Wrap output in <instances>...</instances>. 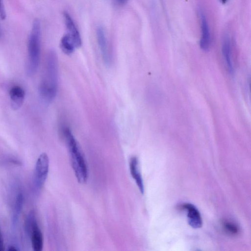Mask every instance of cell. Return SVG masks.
<instances>
[{
	"label": "cell",
	"mask_w": 251,
	"mask_h": 251,
	"mask_svg": "<svg viewBox=\"0 0 251 251\" xmlns=\"http://www.w3.org/2000/svg\"><path fill=\"white\" fill-rule=\"evenodd\" d=\"M4 250V246L3 237L0 229V251H3Z\"/></svg>",
	"instance_id": "17"
},
{
	"label": "cell",
	"mask_w": 251,
	"mask_h": 251,
	"mask_svg": "<svg viewBox=\"0 0 251 251\" xmlns=\"http://www.w3.org/2000/svg\"><path fill=\"white\" fill-rule=\"evenodd\" d=\"M63 16L65 24L68 33L74 40L76 48H79L82 44L80 33L70 14L67 11H64Z\"/></svg>",
	"instance_id": "8"
},
{
	"label": "cell",
	"mask_w": 251,
	"mask_h": 251,
	"mask_svg": "<svg viewBox=\"0 0 251 251\" xmlns=\"http://www.w3.org/2000/svg\"><path fill=\"white\" fill-rule=\"evenodd\" d=\"M41 26L39 19L33 22L28 39L27 73L32 76L36 73L40 62L41 54Z\"/></svg>",
	"instance_id": "3"
},
{
	"label": "cell",
	"mask_w": 251,
	"mask_h": 251,
	"mask_svg": "<svg viewBox=\"0 0 251 251\" xmlns=\"http://www.w3.org/2000/svg\"><path fill=\"white\" fill-rule=\"evenodd\" d=\"M49 169V158L46 153L38 157L34 173V184L36 188L41 189L47 179Z\"/></svg>",
	"instance_id": "5"
},
{
	"label": "cell",
	"mask_w": 251,
	"mask_h": 251,
	"mask_svg": "<svg viewBox=\"0 0 251 251\" xmlns=\"http://www.w3.org/2000/svg\"><path fill=\"white\" fill-rule=\"evenodd\" d=\"M199 17L201 29L200 46L202 50L206 51L209 50L211 43L210 27L206 17L201 10L199 11Z\"/></svg>",
	"instance_id": "6"
},
{
	"label": "cell",
	"mask_w": 251,
	"mask_h": 251,
	"mask_svg": "<svg viewBox=\"0 0 251 251\" xmlns=\"http://www.w3.org/2000/svg\"><path fill=\"white\" fill-rule=\"evenodd\" d=\"M62 133L69 151L70 160L75 177L80 183L88 178V168L83 152L69 128L65 127Z\"/></svg>",
	"instance_id": "2"
},
{
	"label": "cell",
	"mask_w": 251,
	"mask_h": 251,
	"mask_svg": "<svg viewBox=\"0 0 251 251\" xmlns=\"http://www.w3.org/2000/svg\"><path fill=\"white\" fill-rule=\"evenodd\" d=\"M60 47L62 51L67 55L73 53L77 49L74 40L67 33L61 38Z\"/></svg>",
	"instance_id": "13"
},
{
	"label": "cell",
	"mask_w": 251,
	"mask_h": 251,
	"mask_svg": "<svg viewBox=\"0 0 251 251\" xmlns=\"http://www.w3.org/2000/svg\"><path fill=\"white\" fill-rule=\"evenodd\" d=\"M222 51L228 71L230 73H233V66L231 58V41L228 34H225L223 37Z\"/></svg>",
	"instance_id": "12"
},
{
	"label": "cell",
	"mask_w": 251,
	"mask_h": 251,
	"mask_svg": "<svg viewBox=\"0 0 251 251\" xmlns=\"http://www.w3.org/2000/svg\"><path fill=\"white\" fill-rule=\"evenodd\" d=\"M97 38L104 63L106 65L110 64V56L107 45V38L104 28L101 26L97 27L96 30Z\"/></svg>",
	"instance_id": "9"
},
{
	"label": "cell",
	"mask_w": 251,
	"mask_h": 251,
	"mask_svg": "<svg viewBox=\"0 0 251 251\" xmlns=\"http://www.w3.org/2000/svg\"><path fill=\"white\" fill-rule=\"evenodd\" d=\"M180 208L187 211L188 223L191 227L194 228L201 227L202 221L201 214L194 205L191 203H184Z\"/></svg>",
	"instance_id": "7"
},
{
	"label": "cell",
	"mask_w": 251,
	"mask_h": 251,
	"mask_svg": "<svg viewBox=\"0 0 251 251\" xmlns=\"http://www.w3.org/2000/svg\"><path fill=\"white\" fill-rule=\"evenodd\" d=\"M227 0H221V2L224 4L226 2Z\"/></svg>",
	"instance_id": "20"
},
{
	"label": "cell",
	"mask_w": 251,
	"mask_h": 251,
	"mask_svg": "<svg viewBox=\"0 0 251 251\" xmlns=\"http://www.w3.org/2000/svg\"><path fill=\"white\" fill-rule=\"evenodd\" d=\"M222 225L225 230L228 234L234 235L239 233V228L234 223L225 220L222 222Z\"/></svg>",
	"instance_id": "15"
},
{
	"label": "cell",
	"mask_w": 251,
	"mask_h": 251,
	"mask_svg": "<svg viewBox=\"0 0 251 251\" xmlns=\"http://www.w3.org/2000/svg\"><path fill=\"white\" fill-rule=\"evenodd\" d=\"M9 94L11 107L14 110L20 108L25 99V93L24 89L19 85L13 86L10 88Z\"/></svg>",
	"instance_id": "10"
},
{
	"label": "cell",
	"mask_w": 251,
	"mask_h": 251,
	"mask_svg": "<svg viewBox=\"0 0 251 251\" xmlns=\"http://www.w3.org/2000/svg\"><path fill=\"white\" fill-rule=\"evenodd\" d=\"M129 170L132 177L134 179L141 193L144 192V186L142 177L140 171L138 158L132 156L129 160Z\"/></svg>",
	"instance_id": "11"
},
{
	"label": "cell",
	"mask_w": 251,
	"mask_h": 251,
	"mask_svg": "<svg viewBox=\"0 0 251 251\" xmlns=\"http://www.w3.org/2000/svg\"><path fill=\"white\" fill-rule=\"evenodd\" d=\"M58 61L55 51L48 53L44 75L39 86V94L47 103L51 102L56 97L58 87Z\"/></svg>",
	"instance_id": "1"
},
{
	"label": "cell",
	"mask_w": 251,
	"mask_h": 251,
	"mask_svg": "<svg viewBox=\"0 0 251 251\" xmlns=\"http://www.w3.org/2000/svg\"><path fill=\"white\" fill-rule=\"evenodd\" d=\"M25 228L31 238L32 247L34 251H41L43 247L42 233L37 224L35 213L31 211L28 214Z\"/></svg>",
	"instance_id": "4"
},
{
	"label": "cell",
	"mask_w": 251,
	"mask_h": 251,
	"mask_svg": "<svg viewBox=\"0 0 251 251\" xmlns=\"http://www.w3.org/2000/svg\"><path fill=\"white\" fill-rule=\"evenodd\" d=\"M6 17V11L3 2V0H0V18L2 20L5 19Z\"/></svg>",
	"instance_id": "16"
},
{
	"label": "cell",
	"mask_w": 251,
	"mask_h": 251,
	"mask_svg": "<svg viewBox=\"0 0 251 251\" xmlns=\"http://www.w3.org/2000/svg\"><path fill=\"white\" fill-rule=\"evenodd\" d=\"M24 205V196L22 193H19L16 198L12 216V224L15 226L17 224L21 212Z\"/></svg>",
	"instance_id": "14"
},
{
	"label": "cell",
	"mask_w": 251,
	"mask_h": 251,
	"mask_svg": "<svg viewBox=\"0 0 251 251\" xmlns=\"http://www.w3.org/2000/svg\"><path fill=\"white\" fill-rule=\"evenodd\" d=\"M1 30L0 29V38L1 37Z\"/></svg>",
	"instance_id": "21"
},
{
	"label": "cell",
	"mask_w": 251,
	"mask_h": 251,
	"mask_svg": "<svg viewBox=\"0 0 251 251\" xmlns=\"http://www.w3.org/2000/svg\"><path fill=\"white\" fill-rule=\"evenodd\" d=\"M8 250L9 251H18V249L14 246H10L9 247Z\"/></svg>",
	"instance_id": "19"
},
{
	"label": "cell",
	"mask_w": 251,
	"mask_h": 251,
	"mask_svg": "<svg viewBox=\"0 0 251 251\" xmlns=\"http://www.w3.org/2000/svg\"><path fill=\"white\" fill-rule=\"evenodd\" d=\"M115 2L120 5H124L127 2V0H114Z\"/></svg>",
	"instance_id": "18"
}]
</instances>
